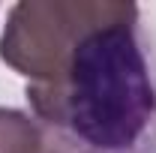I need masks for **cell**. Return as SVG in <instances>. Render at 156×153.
Wrapping results in <instances>:
<instances>
[{
	"label": "cell",
	"instance_id": "cell-1",
	"mask_svg": "<svg viewBox=\"0 0 156 153\" xmlns=\"http://www.w3.org/2000/svg\"><path fill=\"white\" fill-rule=\"evenodd\" d=\"M33 117L87 153H135L156 123V78L138 6L117 3L75 42L60 75L27 84Z\"/></svg>",
	"mask_w": 156,
	"mask_h": 153
},
{
	"label": "cell",
	"instance_id": "cell-2",
	"mask_svg": "<svg viewBox=\"0 0 156 153\" xmlns=\"http://www.w3.org/2000/svg\"><path fill=\"white\" fill-rule=\"evenodd\" d=\"M111 6L114 0H21L6 15L0 60L27 84H48L60 75L75 42Z\"/></svg>",
	"mask_w": 156,
	"mask_h": 153
},
{
	"label": "cell",
	"instance_id": "cell-3",
	"mask_svg": "<svg viewBox=\"0 0 156 153\" xmlns=\"http://www.w3.org/2000/svg\"><path fill=\"white\" fill-rule=\"evenodd\" d=\"M72 147L33 114L0 105V153H75Z\"/></svg>",
	"mask_w": 156,
	"mask_h": 153
}]
</instances>
